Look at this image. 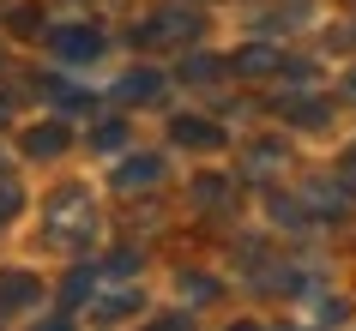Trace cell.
I'll return each mask as SVG.
<instances>
[{
	"instance_id": "1",
	"label": "cell",
	"mask_w": 356,
	"mask_h": 331,
	"mask_svg": "<svg viewBox=\"0 0 356 331\" xmlns=\"http://www.w3.org/2000/svg\"><path fill=\"white\" fill-rule=\"evenodd\" d=\"M139 37H145V42H193V37H200V12H193V6H163Z\"/></svg>"
},
{
	"instance_id": "2",
	"label": "cell",
	"mask_w": 356,
	"mask_h": 331,
	"mask_svg": "<svg viewBox=\"0 0 356 331\" xmlns=\"http://www.w3.org/2000/svg\"><path fill=\"white\" fill-rule=\"evenodd\" d=\"M55 55L60 60H97L103 55V37L91 24H67V31H55Z\"/></svg>"
},
{
	"instance_id": "3",
	"label": "cell",
	"mask_w": 356,
	"mask_h": 331,
	"mask_svg": "<svg viewBox=\"0 0 356 331\" xmlns=\"http://www.w3.org/2000/svg\"><path fill=\"white\" fill-rule=\"evenodd\" d=\"M37 277L31 271H0V313H19V307H31L37 301Z\"/></svg>"
},
{
	"instance_id": "4",
	"label": "cell",
	"mask_w": 356,
	"mask_h": 331,
	"mask_svg": "<svg viewBox=\"0 0 356 331\" xmlns=\"http://www.w3.org/2000/svg\"><path fill=\"white\" fill-rule=\"evenodd\" d=\"M157 175H163V157H127V163L115 169V187L139 193V187H157Z\"/></svg>"
},
{
	"instance_id": "5",
	"label": "cell",
	"mask_w": 356,
	"mask_h": 331,
	"mask_svg": "<svg viewBox=\"0 0 356 331\" xmlns=\"http://www.w3.org/2000/svg\"><path fill=\"white\" fill-rule=\"evenodd\" d=\"M169 133H175V145H193V151H218L224 145V133L211 127V121H200V114H181Z\"/></svg>"
},
{
	"instance_id": "6",
	"label": "cell",
	"mask_w": 356,
	"mask_h": 331,
	"mask_svg": "<svg viewBox=\"0 0 356 331\" xmlns=\"http://www.w3.org/2000/svg\"><path fill=\"white\" fill-rule=\"evenodd\" d=\"M157 91H163V73H151V67H133V73L115 85V96H121V103H151Z\"/></svg>"
},
{
	"instance_id": "7",
	"label": "cell",
	"mask_w": 356,
	"mask_h": 331,
	"mask_svg": "<svg viewBox=\"0 0 356 331\" xmlns=\"http://www.w3.org/2000/svg\"><path fill=\"white\" fill-rule=\"evenodd\" d=\"M24 151H31V157H60V151H67V127H37L24 139Z\"/></svg>"
},
{
	"instance_id": "8",
	"label": "cell",
	"mask_w": 356,
	"mask_h": 331,
	"mask_svg": "<svg viewBox=\"0 0 356 331\" xmlns=\"http://www.w3.org/2000/svg\"><path fill=\"white\" fill-rule=\"evenodd\" d=\"M278 67H284V60L272 55V49H260V42H254V49H242V55H236V73H254V78H260V73H278Z\"/></svg>"
},
{
	"instance_id": "9",
	"label": "cell",
	"mask_w": 356,
	"mask_h": 331,
	"mask_svg": "<svg viewBox=\"0 0 356 331\" xmlns=\"http://www.w3.org/2000/svg\"><path fill=\"white\" fill-rule=\"evenodd\" d=\"M272 169H284V145H254L248 151V175H272Z\"/></svg>"
},
{
	"instance_id": "10",
	"label": "cell",
	"mask_w": 356,
	"mask_h": 331,
	"mask_svg": "<svg viewBox=\"0 0 356 331\" xmlns=\"http://www.w3.org/2000/svg\"><path fill=\"white\" fill-rule=\"evenodd\" d=\"M218 73H224V60H211V55H193L188 67H181V78H188V85H211Z\"/></svg>"
},
{
	"instance_id": "11",
	"label": "cell",
	"mask_w": 356,
	"mask_h": 331,
	"mask_svg": "<svg viewBox=\"0 0 356 331\" xmlns=\"http://www.w3.org/2000/svg\"><path fill=\"white\" fill-rule=\"evenodd\" d=\"M193 199H200V205H224L229 199V181H224V175H200V181H193Z\"/></svg>"
},
{
	"instance_id": "12",
	"label": "cell",
	"mask_w": 356,
	"mask_h": 331,
	"mask_svg": "<svg viewBox=\"0 0 356 331\" xmlns=\"http://www.w3.org/2000/svg\"><path fill=\"white\" fill-rule=\"evenodd\" d=\"M308 205H314V211H344V187H308Z\"/></svg>"
},
{
	"instance_id": "13",
	"label": "cell",
	"mask_w": 356,
	"mask_h": 331,
	"mask_svg": "<svg viewBox=\"0 0 356 331\" xmlns=\"http://www.w3.org/2000/svg\"><path fill=\"white\" fill-rule=\"evenodd\" d=\"M60 295H67V307H79V301L91 295V271H73V277H67V289H60Z\"/></svg>"
},
{
	"instance_id": "14",
	"label": "cell",
	"mask_w": 356,
	"mask_h": 331,
	"mask_svg": "<svg viewBox=\"0 0 356 331\" xmlns=\"http://www.w3.org/2000/svg\"><path fill=\"white\" fill-rule=\"evenodd\" d=\"M181 295H193V301H211V295H218V283H206V277H181Z\"/></svg>"
},
{
	"instance_id": "15",
	"label": "cell",
	"mask_w": 356,
	"mask_h": 331,
	"mask_svg": "<svg viewBox=\"0 0 356 331\" xmlns=\"http://www.w3.org/2000/svg\"><path fill=\"white\" fill-rule=\"evenodd\" d=\"M97 145H103V151H115V145H127V127H121V121H109V127L97 133Z\"/></svg>"
},
{
	"instance_id": "16",
	"label": "cell",
	"mask_w": 356,
	"mask_h": 331,
	"mask_svg": "<svg viewBox=\"0 0 356 331\" xmlns=\"http://www.w3.org/2000/svg\"><path fill=\"white\" fill-rule=\"evenodd\" d=\"M19 205H24V193H19V187H0V223L13 217V211H19Z\"/></svg>"
},
{
	"instance_id": "17",
	"label": "cell",
	"mask_w": 356,
	"mask_h": 331,
	"mask_svg": "<svg viewBox=\"0 0 356 331\" xmlns=\"http://www.w3.org/2000/svg\"><path fill=\"white\" fill-rule=\"evenodd\" d=\"M133 265H139V253H133V247H127V253H115V259H109V277H127Z\"/></svg>"
},
{
	"instance_id": "18",
	"label": "cell",
	"mask_w": 356,
	"mask_h": 331,
	"mask_svg": "<svg viewBox=\"0 0 356 331\" xmlns=\"http://www.w3.org/2000/svg\"><path fill=\"white\" fill-rule=\"evenodd\" d=\"M344 187H356V151L344 157Z\"/></svg>"
},
{
	"instance_id": "19",
	"label": "cell",
	"mask_w": 356,
	"mask_h": 331,
	"mask_svg": "<svg viewBox=\"0 0 356 331\" xmlns=\"http://www.w3.org/2000/svg\"><path fill=\"white\" fill-rule=\"evenodd\" d=\"M151 331H188V319H163V325H151Z\"/></svg>"
},
{
	"instance_id": "20",
	"label": "cell",
	"mask_w": 356,
	"mask_h": 331,
	"mask_svg": "<svg viewBox=\"0 0 356 331\" xmlns=\"http://www.w3.org/2000/svg\"><path fill=\"white\" fill-rule=\"evenodd\" d=\"M37 331H73V319H49V325H37Z\"/></svg>"
},
{
	"instance_id": "21",
	"label": "cell",
	"mask_w": 356,
	"mask_h": 331,
	"mask_svg": "<svg viewBox=\"0 0 356 331\" xmlns=\"http://www.w3.org/2000/svg\"><path fill=\"white\" fill-rule=\"evenodd\" d=\"M0 127H6V96H0Z\"/></svg>"
},
{
	"instance_id": "22",
	"label": "cell",
	"mask_w": 356,
	"mask_h": 331,
	"mask_svg": "<svg viewBox=\"0 0 356 331\" xmlns=\"http://www.w3.org/2000/svg\"><path fill=\"white\" fill-rule=\"evenodd\" d=\"M229 331H260V325H229Z\"/></svg>"
},
{
	"instance_id": "23",
	"label": "cell",
	"mask_w": 356,
	"mask_h": 331,
	"mask_svg": "<svg viewBox=\"0 0 356 331\" xmlns=\"http://www.w3.org/2000/svg\"><path fill=\"white\" fill-rule=\"evenodd\" d=\"M350 96H356V73H350Z\"/></svg>"
}]
</instances>
